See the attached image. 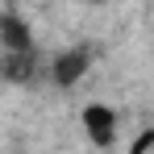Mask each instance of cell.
Returning a JSON list of instances; mask_svg holds the SVG:
<instances>
[{
    "label": "cell",
    "instance_id": "cell-2",
    "mask_svg": "<svg viewBox=\"0 0 154 154\" xmlns=\"http://www.w3.org/2000/svg\"><path fill=\"white\" fill-rule=\"evenodd\" d=\"M83 129H88V137L96 146H112V137H117V112L108 104H88L83 108Z\"/></svg>",
    "mask_w": 154,
    "mask_h": 154
},
{
    "label": "cell",
    "instance_id": "cell-1",
    "mask_svg": "<svg viewBox=\"0 0 154 154\" xmlns=\"http://www.w3.org/2000/svg\"><path fill=\"white\" fill-rule=\"evenodd\" d=\"M92 58H96L92 46H71V50H63V54L50 63V79L58 83V88H75L79 79L92 71Z\"/></svg>",
    "mask_w": 154,
    "mask_h": 154
},
{
    "label": "cell",
    "instance_id": "cell-3",
    "mask_svg": "<svg viewBox=\"0 0 154 154\" xmlns=\"http://www.w3.org/2000/svg\"><path fill=\"white\" fill-rule=\"evenodd\" d=\"M79 4H108V0H79Z\"/></svg>",
    "mask_w": 154,
    "mask_h": 154
}]
</instances>
